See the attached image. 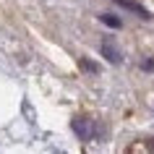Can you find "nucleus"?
I'll list each match as a JSON object with an SVG mask.
<instances>
[{
	"instance_id": "f257e3e1",
	"label": "nucleus",
	"mask_w": 154,
	"mask_h": 154,
	"mask_svg": "<svg viewBox=\"0 0 154 154\" xmlns=\"http://www.w3.org/2000/svg\"><path fill=\"white\" fill-rule=\"evenodd\" d=\"M112 3H118V5H120V8H125V11H131V13H136L138 18H152V13H149V11L144 8V5H141V3H136V0H112Z\"/></svg>"
},
{
	"instance_id": "f03ea898",
	"label": "nucleus",
	"mask_w": 154,
	"mask_h": 154,
	"mask_svg": "<svg viewBox=\"0 0 154 154\" xmlns=\"http://www.w3.org/2000/svg\"><path fill=\"white\" fill-rule=\"evenodd\" d=\"M99 52H102V57H107L112 65H120V60H123V55L118 52V47H115L110 39H105L102 45H99Z\"/></svg>"
},
{
	"instance_id": "7ed1b4c3",
	"label": "nucleus",
	"mask_w": 154,
	"mask_h": 154,
	"mask_svg": "<svg viewBox=\"0 0 154 154\" xmlns=\"http://www.w3.org/2000/svg\"><path fill=\"white\" fill-rule=\"evenodd\" d=\"M73 131H76V136L81 138V141H91L89 120H84V118H76V120H73Z\"/></svg>"
},
{
	"instance_id": "20e7f679",
	"label": "nucleus",
	"mask_w": 154,
	"mask_h": 154,
	"mask_svg": "<svg viewBox=\"0 0 154 154\" xmlns=\"http://www.w3.org/2000/svg\"><path fill=\"white\" fill-rule=\"evenodd\" d=\"M99 21H102V24H107V26H112V29H120V18H115L112 13H102V16H99Z\"/></svg>"
},
{
	"instance_id": "39448f33",
	"label": "nucleus",
	"mask_w": 154,
	"mask_h": 154,
	"mask_svg": "<svg viewBox=\"0 0 154 154\" xmlns=\"http://www.w3.org/2000/svg\"><path fill=\"white\" fill-rule=\"evenodd\" d=\"M81 68H84V71H89V73H97V65L89 63V60H81Z\"/></svg>"
},
{
	"instance_id": "423d86ee",
	"label": "nucleus",
	"mask_w": 154,
	"mask_h": 154,
	"mask_svg": "<svg viewBox=\"0 0 154 154\" xmlns=\"http://www.w3.org/2000/svg\"><path fill=\"white\" fill-rule=\"evenodd\" d=\"M141 68H144V71H154V60H144Z\"/></svg>"
},
{
	"instance_id": "0eeeda50",
	"label": "nucleus",
	"mask_w": 154,
	"mask_h": 154,
	"mask_svg": "<svg viewBox=\"0 0 154 154\" xmlns=\"http://www.w3.org/2000/svg\"><path fill=\"white\" fill-rule=\"evenodd\" d=\"M146 146H149V149H154V138H152V141H146Z\"/></svg>"
}]
</instances>
